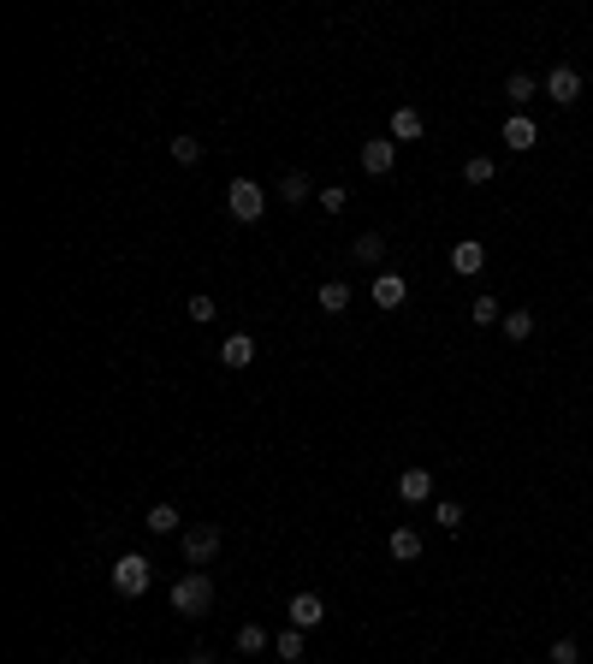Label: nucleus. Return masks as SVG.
I'll use <instances>...</instances> for the list:
<instances>
[{"label":"nucleus","mask_w":593,"mask_h":664,"mask_svg":"<svg viewBox=\"0 0 593 664\" xmlns=\"http://www.w3.org/2000/svg\"><path fill=\"white\" fill-rule=\"evenodd\" d=\"M208 605H214V576L208 569H190V576L172 581V611H178V617H208Z\"/></svg>","instance_id":"obj_1"},{"label":"nucleus","mask_w":593,"mask_h":664,"mask_svg":"<svg viewBox=\"0 0 593 664\" xmlns=\"http://www.w3.org/2000/svg\"><path fill=\"white\" fill-rule=\"evenodd\" d=\"M226 208H232V220L255 226V220L268 214V190H261L255 178H232V184H226Z\"/></svg>","instance_id":"obj_2"},{"label":"nucleus","mask_w":593,"mask_h":664,"mask_svg":"<svg viewBox=\"0 0 593 664\" xmlns=\"http://www.w3.org/2000/svg\"><path fill=\"white\" fill-rule=\"evenodd\" d=\"M149 581H155V569H149V558H142V551H125V558L114 564V594L137 599V594H149Z\"/></svg>","instance_id":"obj_3"},{"label":"nucleus","mask_w":593,"mask_h":664,"mask_svg":"<svg viewBox=\"0 0 593 664\" xmlns=\"http://www.w3.org/2000/svg\"><path fill=\"white\" fill-rule=\"evenodd\" d=\"M214 551H220V528L202 523V528H184V558H190V569H208Z\"/></svg>","instance_id":"obj_4"},{"label":"nucleus","mask_w":593,"mask_h":664,"mask_svg":"<svg viewBox=\"0 0 593 664\" xmlns=\"http://www.w3.org/2000/svg\"><path fill=\"white\" fill-rule=\"evenodd\" d=\"M546 96L558 101V107H576L581 101V71L576 66H552L546 71Z\"/></svg>","instance_id":"obj_5"},{"label":"nucleus","mask_w":593,"mask_h":664,"mask_svg":"<svg viewBox=\"0 0 593 664\" xmlns=\"http://www.w3.org/2000/svg\"><path fill=\"white\" fill-rule=\"evenodd\" d=\"M368 297L380 303V309H404V297H410V279H404V273H374V285H368Z\"/></svg>","instance_id":"obj_6"},{"label":"nucleus","mask_w":593,"mask_h":664,"mask_svg":"<svg viewBox=\"0 0 593 664\" xmlns=\"http://www.w3.org/2000/svg\"><path fill=\"white\" fill-rule=\"evenodd\" d=\"M480 268H487V243H480V238H457L452 243V273H457V279H475Z\"/></svg>","instance_id":"obj_7"},{"label":"nucleus","mask_w":593,"mask_h":664,"mask_svg":"<svg viewBox=\"0 0 593 664\" xmlns=\"http://www.w3.org/2000/svg\"><path fill=\"white\" fill-rule=\"evenodd\" d=\"M285 617H291V629H303V635H309V629H321L326 599H321V594H296L291 605H285Z\"/></svg>","instance_id":"obj_8"},{"label":"nucleus","mask_w":593,"mask_h":664,"mask_svg":"<svg viewBox=\"0 0 593 664\" xmlns=\"http://www.w3.org/2000/svg\"><path fill=\"white\" fill-rule=\"evenodd\" d=\"M362 167L374 172V178H380V172H392V167H397V142H392V137H368V142H362Z\"/></svg>","instance_id":"obj_9"},{"label":"nucleus","mask_w":593,"mask_h":664,"mask_svg":"<svg viewBox=\"0 0 593 664\" xmlns=\"http://www.w3.org/2000/svg\"><path fill=\"white\" fill-rule=\"evenodd\" d=\"M397 498H404V505H427V498H433V475H427V468H404V475H397Z\"/></svg>","instance_id":"obj_10"},{"label":"nucleus","mask_w":593,"mask_h":664,"mask_svg":"<svg viewBox=\"0 0 593 664\" xmlns=\"http://www.w3.org/2000/svg\"><path fill=\"white\" fill-rule=\"evenodd\" d=\"M505 142L516 149V155H528V149L540 142V125H534L528 114H510V119H505Z\"/></svg>","instance_id":"obj_11"},{"label":"nucleus","mask_w":593,"mask_h":664,"mask_svg":"<svg viewBox=\"0 0 593 664\" xmlns=\"http://www.w3.org/2000/svg\"><path fill=\"white\" fill-rule=\"evenodd\" d=\"M220 362H226V368H250V362H255V339H250V332H226V344H220Z\"/></svg>","instance_id":"obj_12"},{"label":"nucleus","mask_w":593,"mask_h":664,"mask_svg":"<svg viewBox=\"0 0 593 664\" xmlns=\"http://www.w3.org/2000/svg\"><path fill=\"white\" fill-rule=\"evenodd\" d=\"M309 196H315V178H309V172H285V178H279V202H285V208H303Z\"/></svg>","instance_id":"obj_13"},{"label":"nucleus","mask_w":593,"mask_h":664,"mask_svg":"<svg viewBox=\"0 0 593 664\" xmlns=\"http://www.w3.org/2000/svg\"><path fill=\"white\" fill-rule=\"evenodd\" d=\"M422 114L415 107H392V142H422Z\"/></svg>","instance_id":"obj_14"},{"label":"nucleus","mask_w":593,"mask_h":664,"mask_svg":"<svg viewBox=\"0 0 593 664\" xmlns=\"http://www.w3.org/2000/svg\"><path fill=\"white\" fill-rule=\"evenodd\" d=\"M351 255L362 261V268H380V261H386V238H380V232H362V238L351 243Z\"/></svg>","instance_id":"obj_15"},{"label":"nucleus","mask_w":593,"mask_h":664,"mask_svg":"<svg viewBox=\"0 0 593 664\" xmlns=\"http://www.w3.org/2000/svg\"><path fill=\"white\" fill-rule=\"evenodd\" d=\"M386 546H392V558H397V564L422 558V534H415V528H392V540H386Z\"/></svg>","instance_id":"obj_16"},{"label":"nucleus","mask_w":593,"mask_h":664,"mask_svg":"<svg viewBox=\"0 0 593 664\" xmlns=\"http://www.w3.org/2000/svg\"><path fill=\"white\" fill-rule=\"evenodd\" d=\"M142 528H149V534H178V510H172V505H149Z\"/></svg>","instance_id":"obj_17"},{"label":"nucleus","mask_w":593,"mask_h":664,"mask_svg":"<svg viewBox=\"0 0 593 664\" xmlns=\"http://www.w3.org/2000/svg\"><path fill=\"white\" fill-rule=\"evenodd\" d=\"M498 326H505V339H510V344L534 339V314H528V309H510V314H505V321H498Z\"/></svg>","instance_id":"obj_18"},{"label":"nucleus","mask_w":593,"mask_h":664,"mask_svg":"<svg viewBox=\"0 0 593 664\" xmlns=\"http://www.w3.org/2000/svg\"><path fill=\"white\" fill-rule=\"evenodd\" d=\"M321 309L326 314H344V309H351V285H344V279H326L321 285Z\"/></svg>","instance_id":"obj_19"},{"label":"nucleus","mask_w":593,"mask_h":664,"mask_svg":"<svg viewBox=\"0 0 593 664\" xmlns=\"http://www.w3.org/2000/svg\"><path fill=\"white\" fill-rule=\"evenodd\" d=\"M268 647H273V635L261 629V623H243V629H238V652H250V659H255V652H268Z\"/></svg>","instance_id":"obj_20"},{"label":"nucleus","mask_w":593,"mask_h":664,"mask_svg":"<svg viewBox=\"0 0 593 664\" xmlns=\"http://www.w3.org/2000/svg\"><path fill=\"white\" fill-rule=\"evenodd\" d=\"M534 77H528V71H510V84H505V96H510V107H523V101H534Z\"/></svg>","instance_id":"obj_21"},{"label":"nucleus","mask_w":593,"mask_h":664,"mask_svg":"<svg viewBox=\"0 0 593 664\" xmlns=\"http://www.w3.org/2000/svg\"><path fill=\"white\" fill-rule=\"evenodd\" d=\"M167 155L178 160V167H196V160H202V142H196V137H172V142H167Z\"/></svg>","instance_id":"obj_22"},{"label":"nucleus","mask_w":593,"mask_h":664,"mask_svg":"<svg viewBox=\"0 0 593 664\" xmlns=\"http://www.w3.org/2000/svg\"><path fill=\"white\" fill-rule=\"evenodd\" d=\"M273 652H279V659H303V629H279V635H273Z\"/></svg>","instance_id":"obj_23"},{"label":"nucleus","mask_w":593,"mask_h":664,"mask_svg":"<svg viewBox=\"0 0 593 664\" xmlns=\"http://www.w3.org/2000/svg\"><path fill=\"white\" fill-rule=\"evenodd\" d=\"M463 178L469 184H493V155H469L463 160Z\"/></svg>","instance_id":"obj_24"},{"label":"nucleus","mask_w":593,"mask_h":664,"mask_svg":"<svg viewBox=\"0 0 593 664\" xmlns=\"http://www.w3.org/2000/svg\"><path fill=\"white\" fill-rule=\"evenodd\" d=\"M469 314H475V326H498V321H505L498 297H475V309H469Z\"/></svg>","instance_id":"obj_25"},{"label":"nucleus","mask_w":593,"mask_h":664,"mask_svg":"<svg viewBox=\"0 0 593 664\" xmlns=\"http://www.w3.org/2000/svg\"><path fill=\"white\" fill-rule=\"evenodd\" d=\"M433 523H439V528H452V534H457V528H463V505H452V498H439V505H433Z\"/></svg>","instance_id":"obj_26"},{"label":"nucleus","mask_w":593,"mask_h":664,"mask_svg":"<svg viewBox=\"0 0 593 664\" xmlns=\"http://www.w3.org/2000/svg\"><path fill=\"white\" fill-rule=\"evenodd\" d=\"M321 208L326 214H344V208H351V190H344V184H326V190H321Z\"/></svg>","instance_id":"obj_27"},{"label":"nucleus","mask_w":593,"mask_h":664,"mask_svg":"<svg viewBox=\"0 0 593 664\" xmlns=\"http://www.w3.org/2000/svg\"><path fill=\"white\" fill-rule=\"evenodd\" d=\"M576 659H581V647H576L570 635H558V641H552V664H576Z\"/></svg>","instance_id":"obj_28"},{"label":"nucleus","mask_w":593,"mask_h":664,"mask_svg":"<svg viewBox=\"0 0 593 664\" xmlns=\"http://www.w3.org/2000/svg\"><path fill=\"white\" fill-rule=\"evenodd\" d=\"M190 321H214V297H190Z\"/></svg>","instance_id":"obj_29"},{"label":"nucleus","mask_w":593,"mask_h":664,"mask_svg":"<svg viewBox=\"0 0 593 664\" xmlns=\"http://www.w3.org/2000/svg\"><path fill=\"white\" fill-rule=\"evenodd\" d=\"M190 664H220V659H208V652H196V659H190Z\"/></svg>","instance_id":"obj_30"}]
</instances>
